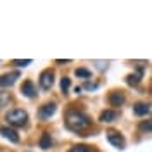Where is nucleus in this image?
<instances>
[{
  "instance_id": "1",
  "label": "nucleus",
  "mask_w": 152,
  "mask_h": 152,
  "mask_svg": "<svg viewBox=\"0 0 152 152\" xmlns=\"http://www.w3.org/2000/svg\"><path fill=\"white\" fill-rule=\"evenodd\" d=\"M92 124L90 121V118L85 116V114L81 113H69L66 118V126L69 130H73V132H80V130H85Z\"/></svg>"
},
{
  "instance_id": "2",
  "label": "nucleus",
  "mask_w": 152,
  "mask_h": 152,
  "mask_svg": "<svg viewBox=\"0 0 152 152\" xmlns=\"http://www.w3.org/2000/svg\"><path fill=\"white\" fill-rule=\"evenodd\" d=\"M7 123L12 126H24L28 123V114L23 109H12L7 113Z\"/></svg>"
},
{
  "instance_id": "3",
  "label": "nucleus",
  "mask_w": 152,
  "mask_h": 152,
  "mask_svg": "<svg viewBox=\"0 0 152 152\" xmlns=\"http://www.w3.org/2000/svg\"><path fill=\"white\" fill-rule=\"evenodd\" d=\"M107 140H109V143L114 145L116 149H119V151L124 149V138H123L121 133L114 132V130H109V132H107Z\"/></svg>"
},
{
  "instance_id": "4",
  "label": "nucleus",
  "mask_w": 152,
  "mask_h": 152,
  "mask_svg": "<svg viewBox=\"0 0 152 152\" xmlns=\"http://www.w3.org/2000/svg\"><path fill=\"white\" fill-rule=\"evenodd\" d=\"M52 83H54V71H50V69L43 71L40 75V85H42V88L43 90H48L52 86Z\"/></svg>"
},
{
  "instance_id": "5",
  "label": "nucleus",
  "mask_w": 152,
  "mask_h": 152,
  "mask_svg": "<svg viewBox=\"0 0 152 152\" xmlns=\"http://www.w3.org/2000/svg\"><path fill=\"white\" fill-rule=\"evenodd\" d=\"M21 92H23L24 97L33 99V97H37V86H35V83H33L31 80H26V81L21 85Z\"/></svg>"
},
{
  "instance_id": "6",
  "label": "nucleus",
  "mask_w": 152,
  "mask_h": 152,
  "mask_svg": "<svg viewBox=\"0 0 152 152\" xmlns=\"http://www.w3.org/2000/svg\"><path fill=\"white\" fill-rule=\"evenodd\" d=\"M19 78V73H10V75H4L0 78V86H12L16 83V80Z\"/></svg>"
},
{
  "instance_id": "7",
  "label": "nucleus",
  "mask_w": 152,
  "mask_h": 152,
  "mask_svg": "<svg viewBox=\"0 0 152 152\" xmlns=\"http://www.w3.org/2000/svg\"><path fill=\"white\" fill-rule=\"evenodd\" d=\"M56 109H57V105L52 102V104H45L42 109H40V118L42 119H48L52 114L56 113Z\"/></svg>"
},
{
  "instance_id": "8",
  "label": "nucleus",
  "mask_w": 152,
  "mask_h": 152,
  "mask_svg": "<svg viewBox=\"0 0 152 152\" xmlns=\"http://www.w3.org/2000/svg\"><path fill=\"white\" fill-rule=\"evenodd\" d=\"M0 133H2V135L7 138V140H10L12 143H18V142H19V135L14 132L12 128H7V126H4V128L0 130Z\"/></svg>"
},
{
  "instance_id": "9",
  "label": "nucleus",
  "mask_w": 152,
  "mask_h": 152,
  "mask_svg": "<svg viewBox=\"0 0 152 152\" xmlns=\"http://www.w3.org/2000/svg\"><path fill=\"white\" fill-rule=\"evenodd\" d=\"M133 113L137 114V116H147V114L151 113V105L145 104V102H138V104L133 105Z\"/></svg>"
},
{
  "instance_id": "10",
  "label": "nucleus",
  "mask_w": 152,
  "mask_h": 152,
  "mask_svg": "<svg viewBox=\"0 0 152 152\" xmlns=\"http://www.w3.org/2000/svg\"><path fill=\"white\" fill-rule=\"evenodd\" d=\"M124 102V95L123 92H113L109 95V104L111 105H121Z\"/></svg>"
},
{
  "instance_id": "11",
  "label": "nucleus",
  "mask_w": 152,
  "mask_h": 152,
  "mask_svg": "<svg viewBox=\"0 0 152 152\" xmlns=\"http://www.w3.org/2000/svg\"><path fill=\"white\" fill-rule=\"evenodd\" d=\"M114 119H118V113L116 111H104L100 114V121L102 123H113Z\"/></svg>"
},
{
  "instance_id": "12",
  "label": "nucleus",
  "mask_w": 152,
  "mask_h": 152,
  "mask_svg": "<svg viewBox=\"0 0 152 152\" xmlns=\"http://www.w3.org/2000/svg\"><path fill=\"white\" fill-rule=\"evenodd\" d=\"M40 147H42V149H45V151L52 147V138L48 137V133H43V137L40 138Z\"/></svg>"
},
{
  "instance_id": "13",
  "label": "nucleus",
  "mask_w": 152,
  "mask_h": 152,
  "mask_svg": "<svg viewBox=\"0 0 152 152\" xmlns=\"http://www.w3.org/2000/svg\"><path fill=\"white\" fill-rule=\"evenodd\" d=\"M76 76H78V78H83V80H86V78H90V76H92V73H90V69L78 67V69H76Z\"/></svg>"
},
{
  "instance_id": "14",
  "label": "nucleus",
  "mask_w": 152,
  "mask_h": 152,
  "mask_svg": "<svg viewBox=\"0 0 152 152\" xmlns=\"http://www.w3.org/2000/svg\"><path fill=\"white\" fill-rule=\"evenodd\" d=\"M69 152H94V151H90L88 145H75Z\"/></svg>"
},
{
  "instance_id": "15",
  "label": "nucleus",
  "mask_w": 152,
  "mask_h": 152,
  "mask_svg": "<svg viewBox=\"0 0 152 152\" xmlns=\"http://www.w3.org/2000/svg\"><path fill=\"white\" fill-rule=\"evenodd\" d=\"M9 94L7 92H0V109L4 107V105H7V102H9Z\"/></svg>"
},
{
  "instance_id": "16",
  "label": "nucleus",
  "mask_w": 152,
  "mask_h": 152,
  "mask_svg": "<svg viewBox=\"0 0 152 152\" xmlns=\"http://www.w3.org/2000/svg\"><path fill=\"white\" fill-rule=\"evenodd\" d=\"M140 76H142V73H138V75H130L126 81H128L130 85H135V83H138V81H140Z\"/></svg>"
},
{
  "instance_id": "17",
  "label": "nucleus",
  "mask_w": 152,
  "mask_h": 152,
  "mask_svg": "<svg viewBox=\"0 0 152 152\" xmlns=\"http://www.w3.org/2000/svg\"><path fill=\"white\" fill-rule=\"evenodd\" d=\"M69 85H71L69 78H62V80H61V90H62V92H67V88H69Z\"/></svg>"
},
{
  "instance_id": "18",
  "label": "nucleus",
  "mask_w": 152,
  "mask_h": 152,
  "mask_svg": "<svg viewBox=\"0 0 152 152\" xmlns=\"http://www.w3.org/2000/svg\"><path fill=\"white\" fill-rule=\"evenodd\" d=\"M14 64L19 66V67H26L28 64H31V61H29V59H24V61H14Z\"/></svg>"
},
{
  "instance_id": "19",
  "label": "nucleus",
  "mask_w": 152,
  "mask_h": 152,
  "mask_svg": "<svg viewBox=\"0 0 152 152\" xmlns=\"http://www.w3.org/2000/svg\"><path fill=\"white\" fill-rule=\"evenodd\" d=\"M140 132L151 133V121H147V123H142V124H140Z\"/></svg>"
}]
</instances>
